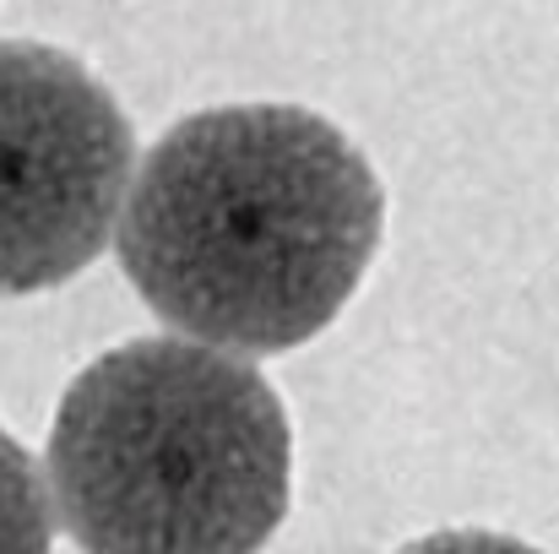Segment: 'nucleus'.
Returning <instances> with one entry per match:
<instances>
[{
    "instance_id": "nucleus-1",
    "label": "nucleus",
    "mask_w": 559,
    "mask_h": 554,
    "mask_svg": "<svg viewBox=\"0 0 559 554\" xmlns=\"http://www.w3.org/2000/svg\"><path fill=\"white\" fill-rule=\"evenodd\" d=\"M380 228L385 190L332 120L228 104L180 120L142 158L115 239L158 321L261 359L343 316Z\"/></svg>"
},
{
    "instance_id": "nucleus-2",
    "label": "nucleus",
    "mask_w": 559,
    "mask_h": 554,
    "mask_svg": "<svg viewBox=\"0 0 559 554\" xmlns=\"http://www.w3.org/2000/svg\"><path fill=\"white\" fill-rule=\"evenodd\" d=\"M288 413L250 354L136 338L66 386L44 473L82 550L245 554L288 511Z\"/></svg>"
},
{
    "instance_id": "nucleus-3",
    "label": "nucleus",
    "mask_w": 559,
    "mask_h": 554,
    "mask_svg": "<svg viewBox=\"0 0 559 554\" xmlns=\"http://www.w3.org/2000/svg\"><path fill=\"white\" fill-rule=\"evenodd\" d=\"M131 180L136 142L115 93L66 49L0 44V299L93 267Z\"/></svg>"
},
{
    "instance_id": "nucleus-4",
    "label": "nucleus",
    "mask_w": 559,
    "mask_h": 554,
    "mask_svg": "<svg viewBox=\"0 0 559 554\" xmlns=\"http://www.w3.org/2000/svg\"><path fill=\"white\" fill-rule=\"evenodd\" d=\"M60 511L49 473L0 429V554H38L55 544Z\"/></svg>"
}]
</instances>
